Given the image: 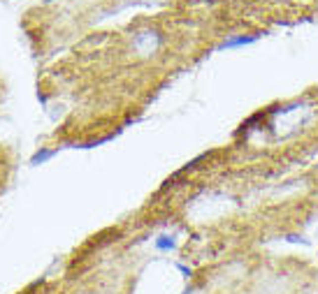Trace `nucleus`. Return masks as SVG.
Segmentation results:
<instances>
[{
    "label": "nucleus",
    "instance_id": "4",
    "mask_svg": "<svg viewBox=\"0 0 318 294\" xmlns=\"http://www.w3.org/2000/svg\"><path fill=\"white\" fill-rule=\"evenodd\" d=\"M182 294H190V290H183V292Z\"/></svg>",
    "mask_w": 318,
    "mask_h": 294
},
{
    "label": "nucleus",
    "instance_id": "2",
    "mask_svg": "<svg viewBox=\"0 0 318 294\" xmlns=\"http://www.w3.org/2000/svg\"><path fill=\"white\" fill-rule=\"evenodd\" d=\"M156 248L158 250H170V248H175V241H172L170 236H160V239H156Z\"/></svg>",
    "mask_w": 318,
    "mask_h": 294
},
{
    "label": "nucleus",
    "instance_id": "1",
    "mask_svg": "<svg viewBox=\"0 0 318 294\" xmlns=\"http://www.w3.org/2000/svg\"><path fill=\"white\" fill-rule=\"evenodd\" d=\"M258 39V35H239V37H230L226 39L221 49H235V46H246V44H253Z\"/></svg>",
    "mask_w": 318,
    "mask_h": 294
},
{
    "label": "nucleus",
    "instance_id": "3",
    "mask_svg": "<svg viewBox=\"0 0 318 294\" xmlns=\"http://www.w3.org/2000/svg\"><path fill=\"white\" fill-rule=\"evenodd\" d=\"M46 158H51V151H42V153H35V155H33V165H38V162H45Z\"/></svg>",
    "mask_w": 318,
    "mask_h": 294
}]
</instances>
